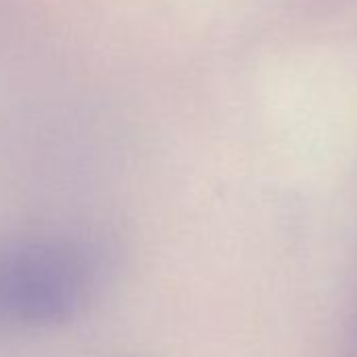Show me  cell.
<instances>
[{
  "label": "cell",
  "instance_id": "obj_1",
  "mask_svg": "<svg viewBox=\"0 0 357 357\" xmlns=\"http://www.w3.org/2000/svg\"><path fill=\"white\" fill-rule=\"evenodd\" d=\"M95 259L72 238L20 234L0 240V338L74 321L95 288Z\"/></svg>",
  "mask_w": 357,
  "mask_h": 357
}]
</instances>
